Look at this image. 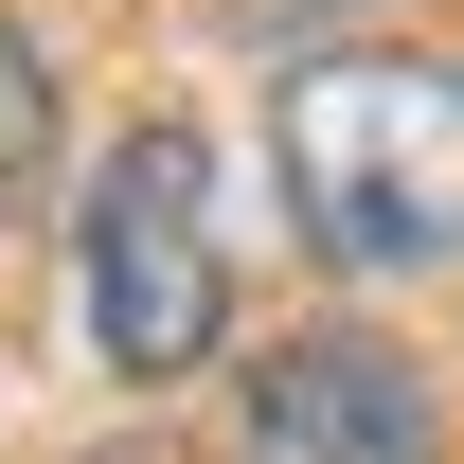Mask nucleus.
Listing matches in <instances>:
<instances>
[{
  "label": "nucleus",
  "instance_id": "1",
  "mask_svg": "<svg viewBox=\"0 0 464 464\" xmlns=\"http://www.w3.org/2000/svg\"><path fill=\"white\" fill-rule=\"evenodd\" d=\"M286 215L322 268H447L464 250V72L447 54H322L286 72Z\"/></svg>",
  "mask_w": 464,
  "mask_h": 464
},
{
  "label": "nucleus",
  "instance_id": "2",
  "mask_svg": "<svg viewBox=\"0 0 464 464\" xmlns=\"http://www.w3.org/2000/svg\"><path fill=\"white\" fill-rule=\"evenodd\" d=\"M72 268H90V340L108 375H197L232 322V250H215V161H197V125H125L108 179H90V215H72Z\"/></svg>",
  "mask_w": 464,
  "mask_h": 464
},
{
  "label": "nucleus",
  "instance_id": "3",
  "mask_svg": "<svg viewBox=\"0 0 464 464\" xmlns=\"http://www.w3.org/2000/svg\"><path fill=\"white\" fill-rule=\"evenodd\" d=\"M250 464H429V375L357 322H304L250 357Z\"/></svg>",
  "mask_w": 464,
  "mask_h": 464
},
{
  "label": "nucleus",
  "instance_id": "4",
  "mask_svg": "<svg viewBox=\"0 0 464 464\" xmlns=\"http://www.w3.org/2000/svg\"><path fill=\"white\" fill-rule=\"evenodd\" d=\"M36 161H54V72H36V36L0 18V197H36Z\"/></svg>",
  "mask_w": 464,
  "mask_h": 464
}]
</instances>
